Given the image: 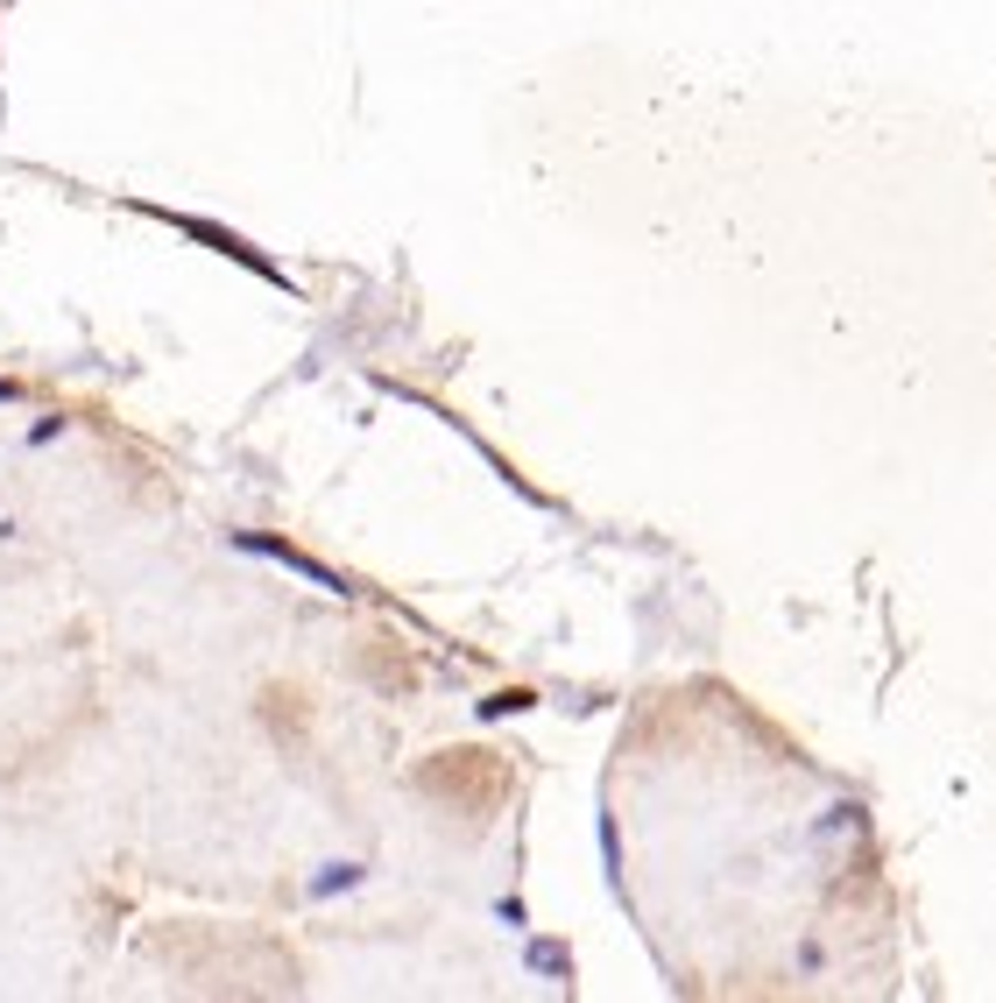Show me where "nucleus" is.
<instances>
[{"mask_svg": "<svg viewBox=\"0 0 996 1003\" xmlns=\"http://www.w3.org/2000/svg\"><path fill=\"white\" fill-rule=\"evenodd\" d=\"M530 969L559 975V969H566V948H551V940H538V948H530Z\"/></svg>", "mask_w": 996, "mask_h": 1003, "instance_id": "nucleus-4", "label": "nucleus"}, {"mask_svg": "<svg viewBox=\"0 0 996 1003\" xmlns=\"http://www.w3.org/2000/svg\"><path fill=\"white\" fill-rule=\"evenodd\" d=\"M149 212H156V220H170V226H177V234H191V241H205V247H213V255H226V262H241V269H247V276H262V283H283V269H276L270 255H262V247H247L241 234H226V226H205V220H191V212H163V205H149Z\"/></svg>", "mask_w": 996, "mask_h": 1003, "instance_id": "nucleus-2", "label": "nucleus"}, {"mask_svg": "<svg viewBox=\"0 0 996 1003\" xmlns=\"http://www.w3.org/2000/svg\"><path fill=\"white\" fill-rule=\"evenodd\" d=\"M354 883H360V862H333V870L312 877V898H339V891H354Z\"/></svg>", "mask_w": 996, "mask_h": 1003, "instance_id": "nucleus-3", "label": "nucleus"}, {"mask_svg": "<svg viewBox=\"0 0 996 1003\" xmlns=\"http://www.w3.org/2000/svg\"><path fill=\"white\" fill-rule=\"evenodd\" d=\"M234 551H247V558H270V566L297 573V580H312L318 594H354V580H347V573H333V566H318V558H304L297 545H283V537H262V530H234Z\"/></svg>", "mask_w": 996, "mask_h": 1003, "instance_id": "nucleus-1", "label": "nucleus"}, {"mask_svg": "<svg viewBox=\"0 0 996 1003\" xmlns=\"http://www.w3.org/2000/svg\"><path fill=\"white\" fill-rule=\"evenodd\" d=\"M14 396H22V389H14V382H0V403H14Z\"/></svg>", "mask_w": 996, "mask_h": 1003, "instance_id": "nucleus-5", "label": "nucleus"}]
</instances>
